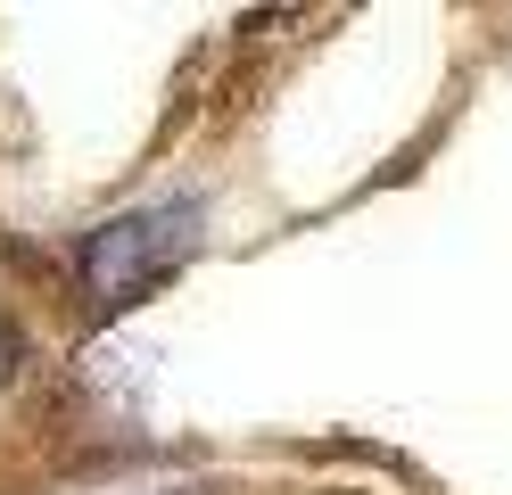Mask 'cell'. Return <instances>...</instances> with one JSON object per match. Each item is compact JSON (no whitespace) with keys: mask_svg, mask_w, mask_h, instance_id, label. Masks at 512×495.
<instances>
[{"mask_svg":"<svg viewBox=\"0 0 512 495\" xmlns=\"http://www.w3.org/2000/svg\"><path fill=\"white\" fill-rule=\"evenodd\" d=\"M190 248H199V207L190 198H157V207L116 215L83 240V289L100 306H141Z\"/></svg>","mask_w":512,"mask_h":495,"instance_id":"cell-1","label":"cell"},{"mask_svg":"<svg viewBox=\"0 0 512 495\" xmlns=\"http://www.w3.org/2000/svg\"><path fill=\"white\" fill-rule=\"evenodd\" d=\"M9 355H17V347H9V330H0V363H9Z\"/></svg>","mask_w":512,"mask_h":495,"instance_id":"cell-2","label":"cell"}]
</instances>
